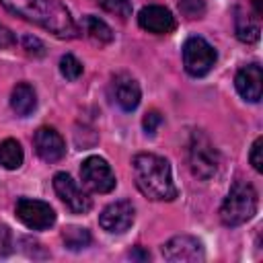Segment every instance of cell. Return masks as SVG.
I'll return each instance as SVG.
<instances>
[{"mask_svg":"<svg viewBox=\"0 0 263 263\" xmlns=\"http://www.w3.org/2000/svg\"><path fill=\"white\" fill-rule=\"evenodd\" d=\"M0 4L8 12L43 27L60 39H74L78 35L70 10L60 0H0Z\"/></svg>","mask_w":263,"mask_h":263,"instance_id":"obj_1","label":"cell"},{"mask_svg":"<svg viewBox=\"0 0 263 263\" xmlns=\"http://www.w3.org/2000/svg\"><path fill=\"white\" fill-rule=\"evenodd\" d=\"M134 179L142 195L152 201H171L177 197V187L173 183L171 164L158 154H136L132 160Z\"/></svg>","mask_w":263,"mask_h":263,"instance_id":"obj_2","label":"cell"},{"mask_svg":"<svg viewBox=\"0 0 263 263\" xmlns=\"http://www.w3.org/2000/svg\"><path fill=\"white\" fill-rule=\"evenodd\" d=\"M257 205H259V197L255 187L251 183L236 181L222 201L220 220L224 226H230V228L240 226L257 214Z\"/></svg>","mask_w":263,"mask_h":263,"instance_id":"obj_3","label":"cell"},{"mask_svg":"<svg viewBox=\"0 0 263 263\" xmlns=\"http://www.w3.org/2000/svg\"><path fill=\"white\" fill-rule=\"evenodd\" d=\"M218 164H220V154L212 144V140L201 129H193L189 140V166L193 175L203 181L212 179L218 173Z\"/></svg>","mask_w":263,"mask_h":263,"instance_id":"obj_4","label":"cell"},{"mask_svg":"<svg viewBox=\"0 0 263 263\" xmlns=\"http://www.w3.org/2000/svg\"><path fill=\"white\" fill-rule=\"evenodd\" d=\"M216 49L201 37H189L183 45V66L191 76H205L216 64Z\"/></svg>","mask_w":263,"mask_h":263,"instance_id":"obj_5","label":"cell"},{"mask_svg":"<svg viewBox=\"0 0 263 263\" xmlns=\"http://www.w3.org/2000/svg\"><path fill=\"white\" fill-rule=\"evenodd\" d=\"M16 218L31 230H47L55 224V212L47 201L21 197L14 205Z\"/></svg>","mask_w":263,"mask_h":263,"instance_id":"obj_6","label":"cell"},{"mask_svg":"<svg viewBox=\"0 0 263 263\" xmlns=\"http://www.w3.org/2000/svg\"><path fill=\"white\" fill-rule=\"evenodd\" d=\"M80 177L84 185L95 193H109L115 189V173L111 164L101 156H88L80 164Z\"/></svg>","mask_w":263,"mask_h":263,"instance_id":"obj_7","label":"cell"},{"mask_svg":"<svg viewBox=\"0 0 263 263\" xmlns=\"http://www.w3.org/2000/svg\"><path fill=\"white\" fill-rule=\"evenodd\" d=\"M53 191L72 214H86L92 208L90 197L80 189V185L68 173L53 175Z\"/></svg>","mask_w":263,"mask_h":263,"instance_id":"obj_8","label":"cell"},{"mask_svg":"<svg viewBox=\"0 0 263 263\" xmlns=\"http://www.w3.org/2000/svg\"><path fill=\"white\" fill-rule=\"evenodd\" d=\"M162 257L166 261H175V263H183V261L197 263V261L205 259V253L197 238L181 234V236H173L168 242L162 245Z\"/></svg>","mask_w":263,"mask_h":263,"instance_id":"obj_9","label":"cell"},{"mask_svg":"<svg viewBox=\"0 0 263 263\" xmlns=\"http://www.w3.org/2000/svg\"><path fill=\"white\" fill-rule=\"evenodd\" d=\"M136 218V208L132 205V201L121 199V201H113L109 203L101 216H99V224L103 230L111 232V234H121L125 232Z\"/></svg>","mask_w":263,"mask_h":263,"instance_id":"obj_10","label":"cell"},{"mask_svg":"<svg viewBox=\"0 0 263 263\" xmlns=\"http://www.w3.org/2000/svg\"><path fill=\"white\" fill-rule=\"evenodd\" d=\"M138 25L144 31L154 33V35H168L177 27L173 12L168 8H164V6H158V4L144 6L140 10V14H138Z\"/></svg>","mask_w":263,"mask_h":263,"instance_id":"obj_11","label":"cell"},{"mask_svg":"<svg viewBox=\"0 0 263 263\" xmlns=\"http://www.w3.org/2000/svg\"><path fill=\"white\" fill-rule=\"evenodd\" d=\"M140 84L136 82L134 76L119 72L111 80V99L123 109V111H134L140 105Z\"/></svg>","mask_w":263,"mask_h":263,"instance_id":"obj_12","label":"cell"},{"mask_svg":"<svg viewBox=\"0 0 263 263\" xmlns=\"http://www.w3.org/2000/svg\"><path fill=\"white\" fill-rule=\"evenodd\" d=\"M33 146L37 156L45 162H58L66 154L64 138L53 127H39L33 136Z\"/></svg>","mask_w":263,"mask_h":263,"instance_id":"obj_13","label":"cell"},{"mask_svg":"<svg viewBox=\"0 0 263 263\" xmlns=\"http://www.w3.org/2000/svg\"><path fill=\"white\" fill-rule=\"evenodd\" d=\"M234 86H236L238 95H240L245 101L257 103V101L261 99V92H263V72H261V66H259V64L242 66V68L236 72Z\"/></svg>","mask_w":263,"mask_h":263,"instance_id":"obj_14","label":"cell"},{"mask_svg":"<svg viewBox=\"0 0 263 263\" xmlns=\"http://www.w3.org/2000/svg\"><path fill=\"white\" fill-rule=\"evenodd\" d=\"M10 107L18 117H27L37 107V92L31 84L18 82L10 92Z\"/></svg>","mask_w":263,"mask_h":263,"instance_id":"obj_15","label":"cell"},{"mask_svg":"<svg viewBox=\"0 0 263 263\" xmlns=\"http://www.w3.org/2000/svg\"><path fill=\"white\" fill-rule=\"evenodd\" d=\"M82 29H84L86 37L92 39V41L99 43V45H105V43H111V41H113V31H111V27H109L105 21H101L99 16H92V14L84 16V18H82Z\"/></svg>","mask_w":263,"mask_h":263,"instance_id":"obj_16","label":"cell"},{"mask_svg":"<svg viewBox=\"0 0 263 263\" xmlns=\"http://www.w3.org/2000/svg\"><path fill=\"white\" fill-rule=\"evenodd\" d=\"M23 148L16 140L6 138L4 142H0V166H4L6 171H16L23 164Z\"/></svg>","mask_w":263,"mask_h":263,"instance_id":"obj_17","label":"cell"},{"mask_svg":"<svg viewBox=\"0 0 263 263\" xmlns=\"http://www.w3.org/2000/svg\"><path fill=\"white\" fill-rule=\"evenodd\" d=\"M259 25L251 16H247L240 8L236 10V37L242 43H255L259 39Z\"/></svg>","mask_w":263,"mask_h":263,"instance_id":"obj_18","label":"cell"},{"mask_svg":"<svg viewBox=\"0 0 263 263\" xmlns=\"http://www.w3.org/2000/svg\"><path fill=\"white\" fill-rule=\"evenodd\" d=\"M62 238H64V245L70 249V251H80V249H86L92 240L90 232L86 228H80V226H68L64 228L62 232Z\"/></svg>","mask_w":263,"mask_h":263,"instance_id":"obj_19","label":"cell"},{"mask_svg":"<svg viewBox=\"0 0 263 263\" xmlns=\"http://www.w3.org/2000/svg\"><path fill=\"white\" fill-rule=\"evenodd\" d=\"M60 72H62L64 78L76 80V78L82 74V64H80L72 53H66V55H62V60H60Z\"/></svg>","mask_w":263,"mask_h":263,"instance_id":"obj_20","label":"cell"},{"mask_svg":"<svg viewBox=\"0 0 263 263\" xmlns=\"http://www.w3.org/2000/svg\"><path fill=\"white\" fill-rule=\"evenodd\" d=\"M179 10L185 18L195 21L205 14V2L203 0H179Z\"/></svg>","mask_w":263,"mask_h":263,"instance_id":"obj_21","label":"cell"},{"mask_svg":"<svg viewBox=\"0 0 263 263\" xmlns=\"http://www.w3.org/2000/svg\"><path fill=\"white\" fill-rule=\"evenodd\" d=\"M99 4L107 12H111L115 16H121V18H127L132 14V2L129 0H99Z\"/></svg>","mask_w":263,"mask_h":263,"instance_id":"obj_22","label":"cell"},{"mask_svg":"<svg viewBox=\"0 0 263 263\" xmlns=\"http://www.w3.org/2000/svg\"><path fill=\"white\" fill-rule=\"evenodd\" d=\"M21 43H23V49H25L29 55H33V58H41V55H45V45H43L37 37H33V35H25V37L21 39Z\"/></svg>","mask_w":263,"mask_h":263,"instance_id":"obj_23","label":"cell"},{"mask_svg":"<svg viewBox=\"0 0 263 263\" xmlns=\"http://www.w3.org/2000/svg\"><path fill=\"white\" fill-rule=\"evenodd\" d=\"M160 123H162V115L158 111H148L144 115V119H142V127H144V132L148 136H154L156 129L160 127Z\"/></svg>","mask_w":263,"mask_h":263,"instance_id":"obj_24","label":"cell"},{"mask_svg":"<svg viewBox=\"0 0 263 263\" xmlns=\"http://www.w3.org/2000/svg\"><path fill=\"white\" fill-rule=\"evenodd\" d=\"M261 152H263V138L259 136V138L253 142L251 154H249V160H251V164H253V168H255L257 173L263 171V156H261Z\"/></svg>","mask_w":263,"mask_h":263,"instance_id":"obj_25","label":"cell"},{"mask_svg":"<svg viewBox=\"0 0 263 263\" xmlns=\"http://www.w3.org/2000/svg\"><path fill=\"white\" fill-rule=\"evenodd\" d=\"M12 251V234L8 226H0V255H8Z\"/></svg>","mask_w":263,"mask_h":263,"instance_id":"obj_26","label":"cell"},{"mask_svg":"<svg viewBox=\"0 0 263 263\" xmlns=\"http://www.w3.org/2000/svg\"><path fill=\"white\" fill-rule=\"evenodd\" d=\"M12 45H16V37L12 35L10 29L0 25V47H12Z\"/></svg>","mask_w":263,"mask_h":263,"instance_id":"obj_27","label":"cell"},{"mask_svg":"<svg viewBox=\"0 0 263 263\" xmlns=\"http://www.w3.org/2000/svg\"><path fill=\"white\" fill-rule=\"evenodd\" d=\"M129 257H142V259H148L150 255H148V253H140V251H134V253H129Z\"/></svg>","mask_w":263,"mask_h":263,"instance_id":"obj_28","label":"cell"}]
</instances>
